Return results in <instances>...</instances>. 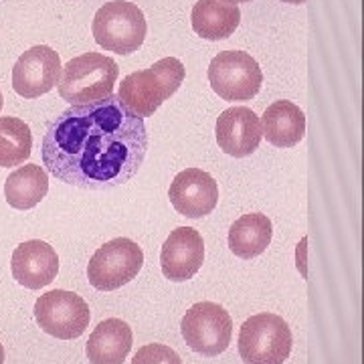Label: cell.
Listing matches in <instances>:
<instances>
[{
	"label": "cell",
	"mask_w": 364,
	"mask_h": 364,
	"mask_svg": "<svg viewBox=\"0 0 364 364\" xmlns=\"http://www.w3.org/2000/svg\"><path fill=\"white\" fill-rule=\"evenodd\" d=\"M43 164L57 181L108 190L140 170L148 150L144 119L134 116L117 96L87 105H71L43 136Z\"/></svg>",
	"instance_id": "1"
},
{
	"label": "cell",
	"mask_w": 364,
	"mask_h": 364,
	"mask_svg": "<svg viewBox=\"0 0 364 364\" xmlns=\"http://www.w3.org/2000/svg\"><path fill=\"white\" fill-rule=\"evenodd\" d=\"M184 75L186 69L176 57H164L150 69L134 71L124 77L117 98L134 116H154V112L178 91Z\"/></svg>",
	"instance_id": "2"
},
{
	"label": "cell",
	"mask_w": 364,
	"mask_h": 364,
	"mask_svg": "<svg viewBox=\"0 0 364 364\" xmlns=\"http://www.w3.org/2000/svg\"><path fill=\"white\" fill-rule=\"evenodd\" d=\"M119 69L112 57L101 53H83L61 67L59 96L71 105H87L114 93Z\"/></svg>",
	"instance_id": "3"
},
{
	"label": "cell",
	"mask_w": 364,
	"mask_h": 364,
	"mask_svg": "<svg viewBox=\"0 0 364 364\" xmlns=\"http://www.w3.org/2000/svg\"><path fill=\"white\" fill-rule=\"evenodd\" d=\"M91 29L100 47L117 55H130L142 47L148 25L138 4L114 0L96 13Z\"/></svg>",
	"instance_id": "4"
},
{
	"label": "cell",
	"mask_w": 364,
	"mask_h": 364,
	"mask_svg": "<svg viewBox=\"0 0 364 364\" xmlns=\"http://www.w3.org/2000/svg\"><path fill=\"white\" fill-rule=\"evenodd\" d=\"M292 330L275 314H255L239 332V354L245 364H283L292 352Z\"/></svg>",
	"instance_id": "5"
},
{
	"label": "cell",
	"mask_w": 364,
	"mask_h": 364,
	"mask_svg": "<svg viewBox=\"0 0 364 364\" xmlns=\"http://www.w3.org/2000/svg\"><path fill=\"white\" fill-rule=\"evenodd\" d=\"M144 265L142 247L126 237L101 245L87 265V280L100 292H114L130 283Z\"/></svg>",
	"instance_id": "6"
},
{
	"label": "cell",
	"mask_w": 364,
	"mask_h": 364,
	"mask_svg": "<svg viewBox=\"0 0 364 364\" xmlns=\"http://www.w3.org/2000/svg\"><path fill=\"white\" fill-rule=\"evenodd\" d=\"M209 83L225 101H249L259 93L264 73L249 53L223 51L209 65Z\"/></svg>",
	"instance_id": "7"
},
{
	"label": "cell",
	"mask_w": 364,
	"mask_h": 364,
	"mask_svg": "<svg viewBox=\"0 0 364 364\" xmlns=\"http://www.w3.org/2000/svg\"><path fill=\"white\" fill-rule=\"evenodd\" d=\"M181 330L190 350L202 356H219L231 344L233 320L215 301H199L184 314Z\"/></svg>",
	"instance_id": "8"
},
{
	"label": "cell",
	"mask_w": 364,
	"mask_h": 364,
	"mask_svg": "<svg viewBox=\"0 0 364 364\" xmlns=\"http://www.w3.org/2000/svg\"><path fill=\"white\" fill-rule=\"evenodd\" d=\"M34 320L49 336L59 340H75L87 330L91 312L82 296L67 290H53L37 299Z\"/></svg>",
	"instance_id": "9"
},
{
	"label": "cell",
	"mask_w": 364,
	"mask_h": 364,
	"mask_svg": "<svg viewBox=\"0 0 364 364\" xmlns=\"http://www.w3.org/2000/svg\"><path fill=\"white\" fill-rule=\"evenodd\" d=\"M61 59L47 45H37L25 51L13 67V89L20 98L34 100L59 83Z\"/></svg>",
	"instance_id": "10"
},
{
	"label": "cell",
	"mask_w": 364,
	"mask_h": 364,
	"mask_svg": "<svg viewBox=\"0 0 364 364\" xmlns=\"http://www.w3.org/2000/svg\"><path fill=\"white\" fill-rule=\"evenodd\" d=\"M168 199L182 216L200 219L215 211L219 202V184L209 172L200 168H186L174 176Z\"/></svg>",
	"instance_id": "11"
},
{
	"label": "cell",
	"mask_w": 364,
	"mask_h": 364,
	"mask_svg": "<svg viewBox=\"0 0 364 364\" xmlns=\"http://www.w3.org/2000/svg\"><path fill=\"white\" fill-rule=\"evenodd\" d=\"M204 261V241L193 227H178L168 235L160 251V265L166 280H193Z\"/></svg>",
	"instance_id": "12"
},
{
	"label": "cell",
	"mask_w": 364,
	"mask_h": 364,
	"mask_svg": "<svg viewBox=\"0 0 364 364\" xmlns=\"http://www.w3.org/2000/svg\"><path fill=\"white\" fill-rule=\"evenodd\" d=\"M215 134L219 148L233 158L251 156L264 138L259 117L245 105L225 110L216 119Z\"/></svg>",
	"instance_id": "13"
},
{
	"label": "cell",
	"mask_w": 364,
	"mask_h": 364,
	"mask_svg": "<svg viewBox=\"0 0 364 364\" xmlns=\"http://www.w3.org/2000/svg\"><path fill=\"white\" fill-rule=\"evenodd\" d=\"M13 278L27 290H41L53 283L59 271L57 251L45 241H25L13 253Z\"/></svg>",
	"instance_id": "14"
},
{
	"label": "cell",
	"mask_w": 364,
	"mask_h": 364,
	"mask_svg": "<svg viewBox=\"0 0 364 364\" xmlns=\"http://www.w3.org/2000/svg\"><path fill=\"white\" fill-rule=\"evenodd\" d=\"M132 328L119 318H110L100 322L98 328L89 334L85 352L91 364H122L132 348Z\"/></svg>",
	"instance_id": "15"
},
{
	"label": "cell",
	"mask_w": 364,
	"mask_h": 364,
	"mask_svg": "<svg viewBox=\"0 0 364 364\" xmlns=\"http://www.w3.org/2000/svg\"><path fill=\"white\" fill-rule=\"evenodd\" d=\"M261 132L278 148H294L306 134V116L292 101H275L261 117Z\"/></svg>",
	"instance_id": "16"
},
{
	"label": "cell",
	"mask_w": 364,
	"mask_h": 364,
	"mask_svg": "<svg viewBox=\"0 0 364 364\" xmlns=\"http://www.w3.org/2000/svg\"><path fill=\"white\" fill-rule=\"evenodd\" d=\"M190 20L199 37L207 41H221L229 39L237 31L241 22V11L237 4L225 0H199L193 6Z\"/></svg>",
	"instance_id": "17"
},
{
	"label": "cell",
	"mask_w": 364,
	"mask_h": 364,
	"mask_svg": "<svg viewBox=\"0 0 364 364\" xmlns=\"http://www.w3.org/2000/svg\"><path fill=\"white\" fill-rule=\"evenodd\" d=\"M49 193V176L39 164L18 166L4 182V197L6 202L18 209L29 211L37 207Z\"/></svg>",
	"instance_id": "18"
},
{
	"label": "cell",
	"mask_w": 364,
	"mask_h": 364,
	"mask_svg": "<svg viewBox=\"0 0 364 364\" xmlns=\"http://www.w3.org/2000/svg\"><path fill=\"white\" fill-rule=\"evenodd\" d=\"M271 221L267 215L251 213L237 219L229 231V247L241 259H253L261 255L271 243Z\"/></svg>",
	"instance_id": "19"
},
{
	"label": "cell",
	"mask_w": 364,
	"mask_h": 364,
	"mask_svg": "<svg viewBox=\"0 0 364 364\" xmlns=\"http://www.w3.org/2000/svg\"><path fill=\"white\" fill-rule=\"evenodd\" d=\"M33 134L18 117H0V168L25 164L31 156Z\"/></svg>",
	"instance_id": "20"
},
{
	"label": "cell",
	"mask_w": 364,
	"mask_h": 364,
	"mask_svg": "<svg viewBox=\"0 0 364 364\" xmlns=\"http://www.w3.org/2000/svg\"><path fill=\"white\" fill-rule=\"evenodd\" d=\"M132 364H182V360L166 344H146L136 352Z\"/></svg>",
	"instance_id": "21"
},
{
	"label": "cell",
	"mask_w": 364,
	"mask_h": 364,
	"mask_svg": "<svg viewBox=\"0 0 364 364\" xmlns=\"http://www.w3.org/2000/svg\"><path fill=\"white\" fill-rule=\"evenodd\" d=\"M282 2H287V4H304L306 0H282Z\"/></svg>",
	"instance_id": "22"
},
{
	"label": "cell",
	"mask_w": 364,
	"mask_h": 364,
	"mask_svg": "<svg viewBox=\"0 0 364 364\" xmlns=\"http://www.w3.org/2000/svg\"><path fill=\"white\" fill-rule=\"evenodd\" d=\"M0 364H4V348L0 344Z\"/></svg>",
	"instance_id": "23"
},
{
	"label": "cell",
	"mask_w": 364,
	"mask_h": 364,
	"mask_svg": "<svg viewBox=\"0 0 364 364\" xmlns=\"http://www.w3.org/2000/svg\"><path fill=\"white\" fill-rule=\"evenodd\" d=\"M225 2H231V4H241V2H249V0H225Z\"/></svg>",
	"instance_id": "24"
},
{
	"label": "cell",
	"mask_w": 364,
	"mask_h": 364,
	"mask_svg": "<svg viewBox=\"0 0 364 364\" xmlns=\"http://www.w3.org/2000/svg\"><path fill=\"white\" fill-rule=\"evenodd\" d=\"M2 105H4V100H2V91H0V112H2Z\"/></svg>",
	"instance_id": "25"
}]
</instances>
